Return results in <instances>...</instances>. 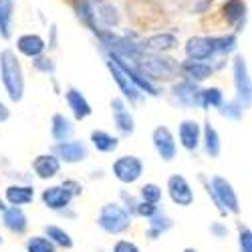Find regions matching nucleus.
Instances as JSON below:
<instances>
[{
    "instance_id": "1",
    "label": "nucleus",
    "mask_w": 252,
    "mask_h": 252,
    "mask_svg": "<svg viewBox=\"0 0 252 252\" xmlns=\"http://www.w3.org/2000/svg\"><path fill=\"white\" fill-rule=\"evenodd\" d=\"M0 83L12 103H20L25 99V69L12 49L0 51Z\"/></svg>"
},
{
    "instance_id": "2",
    "label": "nucleus",
    "mask_w": 252,
    "mask_h": 252,
    "mask_svg": "<svg viewBox=\"0 0 252 252\" xmlns=\"http://www.w3.org/2000/svg\"><path fill=\"white\" fill-rule=\"evenodd\" d=\"M200 182L204 186L206 194L212 198L216 210L220 212V216H226V214H232V216H238L240 214V200H238V194L234 190V186L230 184V180H226L224 176H210L206 178L204 174H200Z\"/></svg>"
},
{
    "instance_id": "3",
    "label": "nucleus",
    "mask_w": 252,
    "mask_h": 252,
    "mask_svg": "<svg viewBox=\"0 0 252 252\" xmlns=\"http://www.w3.org/2000/svg\"><path fill=\"white\" fill-rule=\"evenodd\" d=\"M135 63L152 81H170L180 75V63L172 57H167L165 53L143 51Z\"/></svg>"
},
{
    "instance_id": "4",
    "label": "nucleus",
    "mask_w": 252,
    "mask_h": 252,
    "mask_svg": "<svg viewBox=\"0 0 252 252\" xmlns=\"http://www.w3.org/2000/svg\"><path fill=\"white\" fill-rule=\"evenodd\" d=\"M131 220L133 216L123 208V204H117V202L103 204L97 214V226L105 234H111V236H119L123 232H127L131 228Z\"/></svg>"
},
{
    "instance_id": "5",
    "label": "nucleus",
    "mask_w": 252,
    "mask_h": 252,
    "mask_svg": "<svg viewBox=\"0 0 252 252\" xmlns=\"http://www.w3.org/2000/svg\"><path fill=\"white\" fill-rule=\"evenodd\" d=\"M127 16L137 29L152 31L163 20V10L156 0H127Z\"/></svg>"
},
{
    "instance_id": "6",
    "label": "nucleus",
    "mask_w": 252,
    "mask_h": 252,
    "mask_svg": "<svg viewBox=\"0 0 252 252\" xmlns=\"http://www.w3.org/2000/svg\"><path fill=\"white\" fill-rule=\"evenodd\" d=\"M103 53H105V57H109V59H113V61L117 63V65L123 69V73L131 79V83H133V85H135L143 95L158 97V95L161 93V89H159L158 83L152 81L148 75H145L135 61L125 59V57H121V55H115V53H111V51H103Z\"/></svg>"
},
{
    "instance_id": "7",
    "label": "nucleus",
    "mask_w": 252,
    "mask_h": 252,
    "mask_svg": "<svg viewBox=\"0 0 252 252\" xmlns=\"http://www.w3.org/2000/svg\"><path fill=\"white\" fill-rule=\"evenodd\" d=\"M143 170L145 165L143 161L133 156V154H125V156H119L113 163H111V172H113V178L125 186H131L135 182L141 180L143 176Z\"/></svg>"
},
{
    "instance_id": "8",
    "label": "nucleus",
    "mask_w": 252,
    "mask_h": 252,
    "mask_svg": "<svg viewBox=\"0 0 252 252\" xmlns=\"http://www.w3.org/2000/svg\"><path fill=\"white\" fill-rule=\"evenodd\" d=\"M232 81H234V89H236V99L248 109L252 105V77L248 73L246 59L242 55L234 57V61H232Z\"/></svg>"
},
{
    "instance_id": "9",
    "label": "nucleus",
    "mask_w": 252,
    "mask_h": 252,
    "mask_svg": "<svg viewBox=\"0 0 252 252\" xmlns=\"http://www.w3.org/2000/svg\"><path fill=\"white\" fill-rule=\"evenodd\" d=\"M105 67H107V71H109V75H111V79H113V83L117 85V89H119V93H121V97L127 101V103H131V105H135V103H139L145 95L133 85L131 83V79L123 73V69L117 65V63L113 61V59H109V57H105Z\"/></svg>"
},
{
    "instance_id": "10",
    "label": "nucleus",
    "mask_w": 252,
    "mask_h": 252,
    "mask_svg": "<svg viewBox=\"0 0 252 252\" xmlns=\"http://www.w3.org/2000/svg\"><path fill=\"white\" fill-rule=\"evenodd\" d=\"M170 95H172V101L184 109L200 107V87H198V83H194L190 79L182 77L180 81L172 83Z\"/></svg>"
},
{
    "instance_id": "11",
    "label": "nucleus",
    "mask_w": 252,
    "mask_h": 252,
    "mask_svg": "<svg viewBox=\"0 0 252 252\" xmlns=\"http://www.w3.org/2000/svg\"><path fill=\"white\" fill-rule=\"evenodd\" d=\"M165 190H167V196L170 200L180 206V208H190L196 200V194H194V188L192 184L188 182L182 174H172L165 182Z\"/></svg>"
},
{
    "instance_id": "12",
    "label": "nucleus",
    "mask_w": 252,
    "mask_h": 252,
    "mask_svg": "<svg viewBox=\"0 0 252 252\" xmlns=\"http://www.w3.org/2000/svg\"><path fill=\"white\" fill-rule=\"evenodd\" d=\"M51 152L65 163H81L89 158V145L81 139H67V141H59L53 143Z\"/></svg>"
},
{
    "instance_id": "13",
    "label": "nucleus",
    "mask_w": 252,
    "mask_h": 252,
    "mask_svg": "<svg viewBox=\"0 0 252 252\" xmlns=\"http://www.w3.org/2000/svg\"><path fill=\"white\" fill-rule=\"evenodd\" d=\"M152 141H154V148H156L161 161L170 163V161L176 159L178 143H176V137H174L172 129L167 127V125H158V127L152 131Z\"/></svg>"
},
{
    "instance_id": "14",
    "label": "nucleus",
    "mask_w": 252,
    "mask_h": 252,
    "mask_svg": "<svg viewBox=\"0 0 252 252\" xmlns=\"http://www.w3.org/2000/svg\"><path fill=\"white\" fill-rule=\"evenodd\" d=\"M186 59H198V61H212L218 55L214 36H190L184 45Z\"/></svg>"
},
{
    "instance_id": "15",
    "label": "nucleus",
    "mask_w": 252,
    "mask_h": 252,
    "mask_svg": "<svg viewBox=\"0 0 252 252\" xmlns=\"http://www.w3.org/2000/svg\"><path fill=\"white\" fill-rule=\"evenodd\" d=\"M111 113H113V125L119 135L129 137L135 133V119H133L131 111L127 109V101L123 97L111 99Z\"/></svg>"
},
{
    "instance_id": "16",
    "label": "nucleus",
    "mask_w": 252,
    "mask_h": 252,
    "mask_svg": "<svg viewBox=\"0 0 252 252\" xmlns=\"http://www.w3.org/2000/svg\"><path fill=\"white\" fill-rule=\"evenodd\" d=\"M93 12L97 18V25L101 29H111L115 31L121 25V10L113 4V0H91Z\"/></svg>"
},
{
    "instance_id": "17",
    "label": "nucleus",
    "mask_w": 252,
    "mask_h": 252,
    "mask_svg": "<svg viewBox=\"0 0 252 252\" xmlns=\"http://www.w3.org/2000/svg\"><path fill=\"white\" fill-rule=\"evenodd\" d=\"M178 139L186 152H198L202 145V127L196 119H182L178 125Z\"/></svg>"
},
{
    "instance_id": "18",
    "label": "nucleus",
    "mask_w": 252,
    "mask_h": 252,
    "mask_svg": "<svg viewBox=\"0 0 252 252\" xmlns=\"http://www.w3.org/2000/svg\"><path fill=\"white\" fill-rule=\"evenodd\" d=\"M214 71H216V67L212 65V61L208 63V61H198V59H186L180 63V75L184 79H190V81L198 83V85L208 81L214 75Z\"/></svg>"
},
{
    "instance_id": "19",
    "label": "nucleus",
    "mask_w": 252,
    "mask_h": 252,
    "mask_svg": "<svg viewBox=\"0 0 252 252\" xmlns=\"http://www.w3.org/2000/svg\"><path fill=\"white\" fill-rule=\"evenodd\" d=\"M246 12H248V8H246L244 0H226L220 6L222 20L230 29H234V32L242 31V27L246 23Z\"/></svg>"
},
{
    "instance_id": "20",
    "label": "nucleus",
    "mask_w": 252,
    "mask_h": 252,
    "mask_svg": "<svg viewBox=\"0 0 252 252\" xmlns=\"http://www.w3.org/2000/svg\"><path fill=\"white\" fill-rule=\"evenodd\" d=\"M73 194L67 190L65 186H49L43 190V194H40V200H43V206L53 210V212H61V210H65L67 206H71L73 202Z\"/></svg>"
},
{
    "instance_id": "21",
    "label": "nucleus",
    "mask_w": 252,
    "mask_h": 252,
    "mask_svg": "<svg viewBox=\"0 0 252 252\" xmlns=\"http://www.w3.org/2000/svg\"><path fill=\"white\" fill-rule=\"evenodd\" d=\"M65 101H67V105H69V109H71L75 121H85V119H89V117L93 115L91 103H89V99H87L85 95H83L81 89H77V87H67V89H65Z\"/></svg>"
},
{
    "instance_id": "22",
    "label": "nucleus",
    "mask_w": 252,
    "mask_h": 252,
    "mask_svg": "<svg viewBox=\"0 0 252 252\" xmlns=\"http://www.w3.org/2000/svg\"><path fill=\"white\" fill-rule=\"evenodd\" d=\"M141 45L145 51H154V53H170L174 49H178L180 40L174 32L167 31H159V32H152L150 36L141 38Z\"/></svg>"
},
{
    "instance_id": "23",
    "label": "nucleus",
    "mask_w": 252,
    "mask_h": 252,
    "mask_svg": "<svg viewBox=\"0 0 252 252\" xmlns=\"http://www.w3.org/2000/svg\"><path fill=\"white\" fill-rule=\"evenodd\" d=\"M61 165L63 161L53 152H49V154H40L32 159V172L38 180H53L61 174Z\"/></svg>"
},
{
    "instance_id": "24",
    "label": "nucleus",
    "mask_w": 252,
    "mask_h": 252,
    "mask_svg": "<svg viewBox=\"0 0 252 252\" xmlns=\"http://www.w3.org/2000/svg\"><path fill=\"white\" fill-rule=\"evenodd\" d=\"M16 51L27 59H34L47 53V40L36 32H25L16 38Z\"/></svg>"
},
{
    "instance_id": "25",
    "label": "nucleus",
    "mask_w": 252,
    "mask_h": 252,
    "mask_svg": "<svg viewBox=\"0 0 252 252\" xmlns=\"http://www.w3.org/2000/svg\"><path fill=\"white\" fill-rule=\"evenodd\" d=\"M2 224L12 234H25L29 230V216L23 206H6L2 210Z\"/></svg>"
},
{
    "instance_id": "26",
    "label": "nucleus",
    "mask_w": 252,
    "mask_h": 252,
    "mask_svg": "<svg viewBox=\"0 0 252 252\" xmlns=\"http://www.w3.org/2000/svg\"><path fill=\"white\" fill-rule=\"evenodd\" d=\"M4 200L8 206H27L34 200V188L31 184H10L4 190Z\"/></svg>"
},
{
    "instance_id": "27",
    "label": "nucleus",
    "mask_w": 252,
    "mask_h": 252,
    "mask_svg": "<svg viewBox=\"0 0 252 252\" xmlns=\"http://www.w3.org/2000/svg\"><path fill=\"white\" fill-rule=\"evenodd\" d=\"M202 148L206 152L208 158H220L222 154V141H220V133L216 131V127L210 121H204L202 125Z\"/></svg>"
},
{
    "instance_id": "28",
    "label": "nucleus",
    "mask_w": 252,
    "mask_h": 252,
    "mask_svg": "<svg viewBox=\"0 0 252 252\" xmlns=\"http://www.w3.org/2000/svg\"><path fill=\"white\" fill-rule=\"evenodd\" d=\"M75 135V125L73 121L65 115V113H55L51 117V137H53V143H59V141H67Z\"/></svg>"
},
{
    "instance_id": "29",
    "label": "nucleus",
    "mask_w": 252,
    "mask_h": 252,
    "mask_svg": "<svg viewBox=\"0 0 252 252\" xmlns=\"http://www.w3.org/2000/svg\"><path fill=\"white\" fill-rule=\"evenodd\" d=\"M172 228H174V220L167 216L163 210H158L152 218H148V230H145V236H148L150 240H158L165 232H170Z\"/></svg>"
},
{
    "instance_id": "30",
    "label": "nucleus",
    "mask_w": 252,
    "mask_h": 252,
    "mask_svg": "<svg viewBox=\"0 0 252 252\" xmlns=\"http://www.w3.org/2000/svg\"><path fill=\"white\" fill-rule=\"evenodd\" d=\"M14 10L16 0H0V38L10 40L14 34Z\"/></svg>"
},
{
    "instance_id": "31",
    "label": "nucleus",
    "mask_w": 252,
    "mask_h": 252,
    "mask_svg": "<svg viewBox=\"0 0 252 252\" xmlns=\"http://www.w3.org/2000/svg\"><path fill=\"white\" fill-rule=\"evenodd\" d=\"M89 141L99 154H113L119 148V137L105 129H93Z\"/></svg>"
},
{
    "instance_id": "32",
    "label": "nucleus",
    "mask_w": 252,
    "mask_h": 252,
    "mask_svg": "<svg viewBox=\"0 0 252 252\" xmlns=\"http://www.w3.org/2000/svg\"><path fill=\"white\" fill-rule=\"evenodd\" d=\"M45 236L57 246V248H63V250H71L75 246L73 242V236L67 232L65 228H61L57 224H47L45 226Z\"/></svg>"
},
{
    "instance_id": "33",
    "label": "nucleus",
    "mask_w": 252,
    "mask_h": 252,
    "mask_svg": "<svg viewBox=\"0 0 252 252\" xmlns=\"http://www.w3.org/2000/svg\"><path fill=\"white\" fill-rule=\"evenodd\" d=\"M222 103H224V93H222L220 87H206V89H200V109H204V111H208L210 107L218 109Z\"/></svg>"
},
{
    "instance_id": "34",
    "label": "nucleus",
    "mask_w": 252,
    "mask_h": 252,
    "mask_svg": "<svg viewBox=\"0 0 252 252\" xmlns=\"http://www.w3.org/2000/svg\"><path fill=\"white\" fill-rule=\"evenodd\" d=\"M25 248H27V252H59V248L45 234H34L31 238H27Z\"/></svg>"
},
{
    "instance_id": "35",
    "label": "nucleus",
    "mask_w": 252,
    "mask_h": 252,
    "mask_svg": "<svg viewBox=\"0 0 252 252\" xmlns=\"http://www.w3.org/2000/svg\"><path fill=\"white\" fill-rule=\"evenodd\" d=\"M244 105L234 97V99H230V101H224L220 107H218V113L226 119H232V121H238L244 117Z\"/></svg>"
},
{
    "instance_id": "36",
    "label": "nucleus",
    "mask_w": 252,
    "mask_h": 252,
    "mask_svg": "<svg viewBox=\"0 0 252 252\" xmlns=\"http://www.w3.org/2000/svg\"><path fill=\"white\" fill-rule=\"evenodd\" d=\"M216 40V49H218V55H230L234 53L236 47H238V38H236V32H226V34H216L214 36Z\"/></svg>"
},
{
    "instance_id": "37",
    "label": "nucleus",
    "mask_w": 252,
    "mask_h": 252,
    "mask_svg": "<svg viewBox=\"0 0 252 252\" xmlns=\"http://www.w3.org/2000/svg\"><path fill=\"white\" fill-rule=\"evenodd\" d=\"M31 65H32V69H34L36 73H43V75H49V77H53L55 71H57L55 61H53L47 53H43V55H38V57L31 59Z\"/></svg>"
},
{
    "instance_id": "38",
    "label": "nucleus",
    "mask_w": 252,
    "mask_h": 252,
    "mask_svg": "<svg viewBox=\"0 0 252 252\" xmlns=\"http://www.w3.org/2000/svg\"><path fill=\"white\" fill-rule=\"evenodd\" d=\"M161 196H163L161 186H158V184H154V182L143 184L141 190H139V198L145 200V202H152V204H159V202H161Z\"/></svg>"
},
{
    "instance_id": "39",
    "label": "nucleus",
    "mask_w": 252,
    "mask_h": 252,
    "mask_svg": "<svg viewBox=\"0 0 252 252\" xmlns=\"http://www.w3.org/2000/svg\"><path fill=\"white\" fill-rule=\"evenodd\" d=\"M238 250L252 252V230L248 226H238Z\"/></svg>"
},
{
    "instance_id": "40",
    "label": "nucleus",
    "mask_w": 252,
    "mask_h": 252,
    "mask_svg": "<svg viewBox=\"0 0 252 252\" xmlns=\"http://www.w3.org/2000/svg\"><path fill=\"white\" fill-rule=\"evenodd\" d=\"M158 210H159L158 204L145 202V200L139 198V202H137V206H135V216H139V218H152V216L158 212Z\"/></svg>"
},
{
    "instance_id": "41",
    "label": "nucleus",
    "mask_w": 252,
    "mask_h": 252,
    "mask_svg": "<svg viewBox=\"0 0 252 252\" xmlns=\"http://www.w3.org/2000/svg\"><path fill=\"white\" fill-rule=\"evenodd\" d=\"M113 252H141V248H139L133 240L119 238V240L113 244Z\"/></svg>"
},
{
    "instance_id": "42",
    "label": "nucleus",
    "mask_w": 252,
    "mask_h": 252,
    "mask_svg": "<svg viewBox=\"0 0 252 252\" xmlns=\"http://www.w3.org/2000/svg\"><path fill=\"white\" fill-rule=\"evenodd\" d=\"M208 230H210V234H212L214 238H218V240H222V238L228 236V226L224 222H220V220L212 222V224L208 226Z\"/></svg>"
},
{
    "instance_id": "43",
    "label": "nucleus",
    "mask_w": 252,
    "mask_h": 252,
    "mask_svg": "<svg viewBox=\"0 0 252 252\" xmlns=\"http://www.w3.org/2000/svg\"><path fill=\"white\" fill-rule=\"evenodd\" d=\"M121 200H123V208L127 210V212L131 214V216H135V206H137V198H133L131 194H127V192H121V196H119Z\"/></svg>"
},
{
    "instance_id": "44",
    "label": "nucleus",
    "mask_w": 252,
    "mask_h": 252,
    "mask_svg": "<svg viewBox=\"0 0 252 252\" xmlns=\"http://www.w3.org/2000/svg\"><path fill=\"white\" fill-rule=\"evenodd\" d=\"M216 0H194V14H206Z\"/></svg>"
},
{
    "instance_id": "45",
    "label": "nucleus",
    "mask_w": 252,
    "mask_h": 252,
    "mask_svg": "<svg viewBox=\"0 0 252 252\" xmlns=\"http://www.w3.org/2000/svg\"><path fill=\"white\" fill-rule=\"evenodd\" d=\"M63 186H65L75 198L83 194V186H81V182H77V180H65V182H63Z\"/></svg>"
},
{
    "instance_id": "46",
    "label": "nucleus",
    "mask_w": 252,
    "mask_h": 252,
    "mask_svg": "<svg viewBox=\"0 0 252 252\" xmlns=\"http://www.w3.org/2000/svg\"><path fill=\"white\" fill-rule=\"evenodd\" d=\"M10 119V109H8V105L0 99V123H4Z\"/></svg>"
},
{
    "instance_id": "47",
    "label": "nucleus",
    "mask_w": 252,
    "mask_h": 252,
    "mask_svg": "<svg viewBox=\"0 0 252 252\" xmlns=\"http://www.w3.org/2000/svg\"><path fill=\"white\" fill-rule=\"evenodd\" d=\"M47 47H49V49H55V47H57V27H55V25L51 27V40L47 43Z\"/></svg>"
},
{
    "instance_id": "48",
    "label": "nucleus",
    "mask_w": 252,
    "mask_h": 252,
    "mask_svg": "<svg viewBox=\"0 0 252 252\" xmlns=\"http://www.w3.org/2000/svg\"><path fill=\"white\" fill-rule=\"evenodd\" d=\"M6 206H8V204H6V200H4L2 196H0V212H2V210H6Z\"/></svg>"
},
{
    "instance_id": "49",
    "label": "nucleus",
    "mask_w": 252,
    "mask_h": 252,
    "mask_svg": "<svg viewBox=\"0 0 252 252\" xmlns=\"http://www.w3.org/2000/svg\"><path fill=\"white\" fill-rule=\"evenodd\" d=\"M184 252H198L196 248H184Z\"/></svg>"
},
{
    "instance_id": "50",
    "label": "nucleus",
    "mask_w": 252,
    "mask_h": 252,
    "mask_svg": "<svg viewBox=\"0 0 252 252\" xmlns=\"http://www.w3.org/2000/svg\"><path fill=\"white\" fill-rule=\"evenodd\" d=\"M4 244V238H2V234H0V246H2Z\"/></svg>"
}]
</instances>
